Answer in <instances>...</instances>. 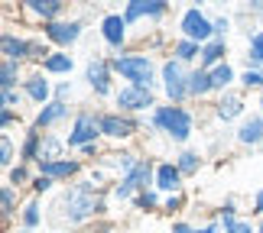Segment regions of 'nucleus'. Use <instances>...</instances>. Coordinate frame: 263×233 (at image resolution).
Wrapping results in <instances>:
<instances>
[{"label": "nucleus", "instance_id": "nucleus-1", "mask_svg": "<svg viewBox=\"0 0 263 233\" xmlns=\"http://www.w3.org/2000/svg\"><path fill=\"white\" fill-rule=\"evenodd\" d=\"M98 214H104V198L98 195V185H91V181H75L72 188L62 191L55 204V220L68 227H78Z\"/></svg>", "mask_w": 263, "mask_h": 233}, {"label": "nucleus", "instance_id": "nucleus-2", "mask_svg": "<svg viewBox=\"0 0 263 233\" xmlns=\"http://www.w3.org/2000/svg\"><path fill=\"white\" fill-rule=\"evenodd\" d=\"M110 68L134 88H149L153 91V84H156V65H153L149 55H140V52L137 55H114L110 58Z\"/></svg>", "mask_w": 263, "mask_h": 233}, {"label": "nucleus", "instance_id": "nucleus-3", "mask_svg": "<svg viewBox=\"0 0 263 233\" xmlns=\"http://www.w3.org/2000/svg\"><path fill=\"white\" fill-rule=\"evenodd\" d=\"M159 133H166L169 139H176V143H185V139L192 136V130H195V117L189 114L185 107H156L153 110V120H149Z\"/></svg>", "mask_w": 263, "mask_h": 233}, {"label": "nucleus", "instance_id": "nucleus-4", "mask_svg": "<svg viewBox=\"0 0 263 233\" xmlns=\"http://www.w3.org/2000/svg\"><path fill=\"white\" fill-rule=\"evenodd\" d=\"M159 72H163V91H166L169 104L179 107L185 97H192V72H189V65H182L179 58H166Z\"/></svg>", "mask_w": 263, "mask_h": 233}, {"label": "nucleus", "instance_id": "nucleus-5", "mask_svg": "<svg viewBox=\"0 0 263 233\" xmlns=\"http://www.w3.org/2000/svg\"><path fill=\"white\" fill-rule=\"evenodd\" d=\"M153 178H156V168H153V162L149 159H140V165L134 172H127L124 178L114 185V195L117 201H134L137 195H143V191H149V185H153Z\"/></svg>", "mask_w": 263, "mask_h": 233}, {"label": "nucleus", "instance_id": "nucleus-6", "mask_svg": "<svg viewBox=\"0 0 263 233\" xmlns=\"http://www.w3.org/2000/svg\"><path fill=\"white\" fill-rule=\"evenodd\" d=\"M179 29H182V39H192V43H198V46H208L211 39H215V19L198 7H189L185 13H182Z\"/></svg>", "mask_w": 263, "mask_h": 233}, {"label": "nucleus", "instance_id": "nucleus-7", "mask_svg": "<svg viewBox=\"0 0 263 233\" xmlns=\"http://www.w3.org/2000/svg\"><path fill=\"white\" fill-rule=\"evenodd\" d=\"M98 136H101V117L85 110V114L75 117V123L65 136V146L68 149H88V146H98Z\"/></svg>", "mask_w": 263, "mask_h": 233}, {"label": "nucleus", "instance_id": "nucleus-8", "mask_svg": "<svg viewBox=\"0 0 263 233\" xmlns=\"http://www.w3.org/2000/svg\"><path fill=\"white\" fill-rule=\"evenodd\" d=\"M114 104L124 110V114H140V110H146V107L156 110V97H153V91H149V88L124 84V88L114 94Z\"/></svg>", "mask_w": 263, "mask_h": 233}, {"label": "nucleus", "instance_id": "nucleus-9", "mask_svg": "<svg viewBox=\"0 0 263 233\" xmlns=\"http://www.w3.org/2000/svg\"><path fill=\"white\" fill-rule=\"evenodd\" d=\"M82 19H55V23H46L43 26V36L49 39V43H55V46H75L78 39H82Z\"/></svg>", "mask_w": 263, "mask_h": 233}, {"label": "nucleus", "instance_id": "nucleus-10", "mask_svg": "<svg viewBox=\"0 0 263 233\" xmlns=\"http://www.w3.org/2000/svg\"><path fill=\"white\" fill-rule=\"evenodd\" d=\"M110 75H114V68H110L107 58H91L85 65V78H88V88L95 91L98 97H107L110 94Z\"/></svg>", "mask_w": 263, "mask_h": 233}, {"label": "nucleus", "instance_id": "nucleus-11", "mask_svg": "<svg viewBox=\"0 0 263 233\" xmlns=\"http://www.w3.org/2000/svg\"><path fill=\"white\" fill-rule=\"evenodd\" d=\"M0 52H4V62H23V58H39L36 52V43H29L23 36H13V33H4L0 36Z\"/></svg>", "mask_w": 263, "mask_h": 233}, {"label": "nucleus", "instance_id": "nucleus-12", "mask_svg": "<svg viewBox=\"0 0 263 233\" xmlns=\"http://www.w3.org/2000/svg\"><path fill=\"white\" fill-rule=\"evenodd\" d=\"M137 133V120L124 114H101V136L107 139H130Z\"/></svg>", "mask_w": 263, "mask_h": 233}, {"label": "nucleus", "instance_id": "nucleus-13", "mask_svg": "<svg viewBox=\"0 0 263 233\" xmlns=\"http://www.w3.org/2000/svg\"><path fill=\"white\" fill-rule=\"evenodd\" d=\"M169 10L166 0H130V4L124 7V19L127 23H137V19H159Z\"/></svg>", "mask_w": 263, "mask_h": 233}, {"label": "nucleus", "instance_id": "nucleus-14", "mask_svg": "<svg viewBox=\"0 0 263 233\" xmlns=\"http://www.w3.org/2000/svg\"><path fill=\"white\" fill-rule=\"evenodd\" d=\"M127 19L120 16V13H107L104 19H101V39L110 46V49H124V43H127Z\"/></svg>", "mask_w": 263, "mask_h": 233}, {"label": "nucleus", "instance_id": "nucleus-15", "mask_svg": "<svg viewBox=\"0 0 263 233\" xmlns=\"http://www.w3.org/2000/svg\"><path fill=\"white\" fill-rule=\"evenodd\" d=\"M153 188L156 191H166V195H179V191H182V172H179L176 162H159Z\"/></svg>", "mask_w": 263, "mask_h": 233}, {"label": "nucleus", "instance_id": "nucleus-16", "mask_svg": "<svg viewBox=\"0 0 263 233\" xmlns=\"http://www.w3.org/2000/svg\"><path fill=\"white\" fill-rule=\"evenodd\" d=\"M82 172V162L78 159H55V162H39V175L52 178V181H62V178H72Z\"/></svg>", "mask_w": 263, "mask_h": 233}, {"label": "nucleus", "instance_id": "nucleus-17", "mask_svg": "<svg viewBox=\"0 0 263 233\" xmlns=\"http://www.w3.org/2000/svg\"><path fill=\"white\" fill-rule=\"evenodd\" d=\"M23 94L29 97V100H36V104H49V97H52V84L46 81V75L43 72H36V75H29V78H23Z\"/></svg>", "mask_w": 263, "mask_h": 233}, {"label": "nucleus", "instance_id": "nucleus-18", "mask_svg": "<svg viewBox=\"0 0 263 233\" xmlns=\"http://www.w3.org/2000/svg\"><path fill=\"white\" fill-rule=\"evenodd\" d=\"M65 117H68V104H65V100H49L46 107H39L33 126L36 130H46V126H55L59 120H65Z\"/></svg>", "mask_w": 263, "mask_h": 233}, {"label": "nucleus", "instance_id": "nucleus-19", "mask_svg": "<svg viewBox=\"0 0 263 233\" xmlns=\"http://www.w3.org/2000/svg\"><path fill=\"white\" fill-rule=\"evenodd\" d=\"M215 114H218V120H237L240 114H244V97L237 94V91H224L221 94V100L215 104Z\"/></svg>", "mask_w": 263, "mask_h": 233}, {"label": "nucleus", "instance_id": "nucleus-20", "mask_svg": "<svg viewBox=\"0 0 263 233\" xmlns=\"http://www.w3.org/2000/svg\"><path fill=\"white\" fill-rule=\"evenodd\" d=\"M237 143H244V146H260L263 143V117L260 114L244 117V123L237 126Z\"/></svg>", "mask_w": 263, "mask_h": 233}, {"label": "nucleus", "instance_id": "nucleus-21", "mask_svg": "<svg viewBox=\"0 0 263 233\" xmlns=\"http://www.w3.org/2000/svg\"><path fill=\"white\" fill-rule=\"evenodd\" d=\"M62 7H65L62 0H26V10L33 16L43 19V26L46 23H55V19L62 16Z\"/></svg>", "mask_w": 263, "mask_h": 233}, {"label": "nucleus", "instance_id": "nucleus-22", "mask_svg": "<svg viewBox=\"0 0 263 233\" xmlns=\"http://www.w3.org/2000/svg\"><path fill=\"white\" fill-rule=\"evenodd\" d=\"M224 55H228V43L224 39H211L208 46H201V68H205V72H211V68H218L221 62H224Z\"/></svg>", "mask_w": 263, "mask_h": 233}, {"label": "nucleus", "instance_id": "nucleus-23", "mask_svg": "<svg viewBox=\"0 0 263 233\" xmlns=\"http://www.w3.org/2000/svg\"><path fill=\"white\" fill-rule=\"evenodd\" d=\"M75 68V58L65 52V49H59V52H49L43 58V72L46 75H68Z\"/></svg>", "mask_w": 263, "mask_h": 233}, {"label": "nucleus", "instance_id": "nucleus-24", "mask_svg": "<svg viewBox=\"0 0 263 233\" xmlns=\"http://www.w3.org/2000/svg\"><path fill=\"white\" fill-rule=\"evenodd\" d=\"M39 149H43V133L33 126L23 139V149H20V159H23V165H29V162H39Z\"/></svg>", "mask_w": 263, "mask_h": 233}, {"label": "nucleus", "instance_id": "nucleus-25", "mask_svg": "<svg viewBox=\"0 0 263 233\" xmlns=\"http://www.w3.org/2000/svg\"><path fill=\"white\" fill-rule=\"evenodd\" d=\"M211 88H215V91H221V94H224V91H231V84H234V68H231L228 62H221L218 68H211Z\"/></svg>", "mask_w": 263, "mask_h": 233}, {"label": "nucleus", "instance_id": "nucleus-26", "mask_svg": "<svg viewBox=\"0 0 263 233\" xmlns=\"http://www.w3.org/2000/svg\"><path fill=\"white\" fill-rule=\"evenodd\" d=\"M62 149H65V139H59V136H43L39 162H55V159H65V156H62ZM39 162H36V165H39Z\"/></svg>", "mask_w": 263, "mask_h": 233}, {"label": "nucleus", "instance_id": "nucleus-27", "mask_svg": "<svg viewBox=\"0 0 263 233\" xmlns=\"http://www.w3.org/2000/svg\"><path fill=\"white\" fill-rule=\"evenodd\" d=\"M173 58H179L182 65H189V62H195V58H201V46L192 43V39H179L173 46Z\"/></svg>", "mask_w": 263, "mask_h": 233}, {"label": "nucleus", "instance_id": "nucleus-28", "mask_svg": "<svg viewBox=\"0 0 263 233\" xmlns=\"http://www.w3.org/2000/svg\"><path fill=\"white\" fill-rule=\"evenodd\" d=\"M247 68H257V72H263V29H257V33H250Z\"/></svg>", "mask_w": 263, "mask_h": 233}, {"label": "nucleus", "instance_id": "nucleus-29", "mask_svg": "<svg viewBox=\"0 0 263 233\" xmlns=\"http://www.w3.org/2000/svg\"><path fill=\"white\" fill-rule=\"evenodd\" d=\"M20 224H23L26 230H33V227L43 224V210H39V201L36 198H29L26 204H23V210H20Z\"/></svg>", "mask_w": 263, "mask_h": 233}, {"label": "nucleus", "instance_id": "nucleus-30", "mask_svg": "<svg viewBox=\"0 0 263 233\" xmlns=\"http://www.w3.org/2000/svg\"><path fill=\"white\" fill-rule=\"evenodd\" d=\"M211 75L205 72V68H195L192 72V97H205V94H211Z\"/></svg>", "mask_w": 263, "mask_h": 233}, {"label": "nucleus", "instance_id": "nucleus-31", "mask_svg": "<svg viewBox=\"0 0 263 233\" xmlns=\"http://www.w3.org/2000/svg\"><path fill=\"white\" fill-rule=\"evenodd\" d=\"M176 165H179L182 175H195V172L201 168V156H198V153H192V149H182L179 159H176Z\"/></svg>", "mask_w": 263, "mask_h": 233}, {"label": "nucleus", "instance_id": "nucleus-32", "mask_svg": "<svg viewBox=\"0 0 263 233\" xmlns=\"http://www.w3.org/2000/svg\"><path fill=\"white\" fill-rule=\"evenodd\" d=\"M16 81H20V62H4V65H0V88L13 91ZM20 84H23V81H20Z\"/></svg>", "mask_w": 263, "mask_h": 233}, {"label": "nucleus", "instance_id": "nucleus-33", "mask_svg": "<svg viewBox=\"0 0 263 233\" xmlns=\"http://www.w3.org/2000/svg\"><path fill=\"white\" fill-rule=\"evenodd\" d=\"M0 214L4 217H13L16 214V191H13V185H4V191H0Z\"/></svg>", "mask_w": 263, "mask_h": 233}, {"label": "nucleus", "instance_id": "nucleus-34", "mask_svg": "<svg viewBox=\"0 0 263 233\" xmlns=\"http://www.w3.org/2000/svg\"><path fill=\"white\" fill-rule=\"evenodd\" d=\"M0 165H4L7 172L13 168V139H10L7 133L0 136Z\"/></svg>", "mask_w": 263, "mask_h": 233}, {"label": "nucleus", "instance_id": "nucleus-35", "mask_svg": "<svg viewBox=\"0 0 263 233\" xmlns=\"http://www.w3.org/2000/svg\"><path fill=\"white\" fill-rule=\"evenodd\" d=\"M29 181V168L26 165H13L7 172V185H13V188H20V185H26Z\"/></svg>", "mask_w": 263, "mask_h": 233}, {"label": "nucleus", "instance_id": "nucleus-36", "mask_svg": "<svg viewBox=\"0 0 263 233\" xmlns=\"http://www.w3.org/2000/svg\"><path fill=\"white\" fill-rule=\"evenodd\" d=\"M134 204H137L140 210H153V207L159 204V195H156V188H149V191H143V195H137V198H134Z\"/></svg>", "mask_w": 263, "mask_h": 233}, {"label": "nucleus", "instance_id": "nucleus-37", "mask_svg": "<svg viewBox=\"0 0 263 233\" xmlns=\"http://www.w3.org/2000/svg\"><path fill=\"white\" fill-rule=\"evenodd\" d=\"M23 97H26V94H23V91H16V88H13V91H4V110L20 107V104H23Z\"/></svg>", "mask_w": 263, "mask_h": 233}, {"label": "nucleus", "instance_id": "nucleus-38", "mask_svg": "<svg viewBox=\"0 0 263 233\" xmlns=\"http://www.w3.org/2000/svg\"><path fill=\"white\" fill-rule=\"evenodd\" d=\"M52 185H55L52 178H46V175H36V178H33V195H36V198H39V195H46V191H52Z\"/></svg>", "mask_w": 263, "mask_h": 233}, {"label": "nucleus", "instance_id": "nucleus-39", "mask_svg": "<svg viewBox=\"0 0 263 233\" xmlns=\"http://www.w3.org/2000/svg\"><path fill=\"white\" fill-rule=\"evenodd\" d=\"M215 19V39H224L231 33V16H211Z\"/></svg>", "mask_w": 263, "mask_h": 233}, {"label": "nucleus", "instance_id": "nucleus-40", "mask_svg": "<svg viewBox=\"0 0 263 233\" xmlns=\"http://www.w3.org/2000/svg\"><path fill=\"white\" fill-rule=\"evenodd\" d=\"M224 233H257V227H250L247 220H237V224L231 227V230H224Z\"/></svg>", "mask_w": 263, "mask_h": 233}, {"label": "nucleus", "instance_id": "nucleus-41", "mask_svg": "<svg viewBox=\"0 0 263 233\" xmlns=\"http://www.w3.org/2000/svg\"><path fill=\"white\" fill-rule=\"evenodd\" d=\"M163 207H166V210H179V207H182V198H179V195H169Z\"/></svg>", "mask_w": 263, "mask_h": 233}, {"label": "nucleus", "instance_id": "nucleus-42", "mask_svg": "<svg viewBox=\"0 0 263 233\" xmlns=\"http://www.w3.org/2000/svg\"><path fill=\"white\" fill-rule=\"evenodd\" d=\"M72 94V84H68V81H62V84L55 88V100H62V97H68Z\"/></svg>", "mask_w": 263, "mask_h": 233}, {"label": "nucleus", "instance_id": "nucleus-43", "mask_svg": "<svg viewBox=\"0 0 263 233\" xmlns=\"http://www.w3.org/2000/svg\"><path fill=\"white\" fill-rule=\"evenodd\" d=\"M13 120H16V114H13V110H4V114H0V126H10V123H13Z\"/></svg>", "mask_w": 263, "mask_h": 233}, {"label": "nucleus", "instance_id": "nucleus-44", "mask_svg": "<svg viewBox=\"0 0 263 233\" xmlns=\"http://www.w3.org/2000/svg\"><path fill=\"white\" fill-rule=\"evenodd\" d=\"M173 233H195V227H189L185 220H179V224H173Z\"/></svg>", "mask_w": 263, "mask_h": 233}, {"label": "nucleus", "instance_id": "nucleus-45", "mask_svg": "<svg viewBox=\"0 0 263 233\" xmlns=\"http://www.w3.org/2000/svg\"><path fill=\"white\" fill-rule=\"evenodd\" d=\"M254 210H257V214L263 217V188L257 191V198H254Z\"/></svg>", "mask_w": 263, "mask_h": 233}, {"label": "nucleus", "instance_id": "nucleus-46", "mask_svg": "<svg viewBox=\"0 0 263 233\" xmlns=\"http://www.w3.org/2000/svg\"><path fill=\"white\" fill-rule=\"evenodd\" d=\"M195 233H221V224H208V227H198Z\"/></svg>", "mask_w": 263, "mask_h": 233}, {"label": "nucleus", "instance_id": "nucleus-47", "mask_svg": "<svg viewBox=\"0 0 263 233\" xmlns=\"http://www.w3.org/2000/svg\"><path fill=\"white\" fill-rule=\"evenodd\" d=\"M85 233H110V224H101V227H95V230H85Z\"/></svg>", "mask_w": 263, "mask_h": 233}, {"label": "nucleus", "instance_id": "nucleus-48", "mask_svg": "<svg viewBox=\"0 0 263 233\" xmlns=\"http://www.w3.org/2000/svg\"><path fill=\"white\" fill-rule=\"evenodd\" d=\"M257 233H263V220H260V227H257Z\"/></svg>", "mask_w": 263, "mask_h": 233}, {"label": "nucleus", "instance_id": "nucleus-49", "mask_svg": "<svg viewBox=\"0 0 263 233\" xmlns=\"http://www.w3.org/2000/svg\"><path fill=\"white\" fill-rule=\"evenodd\" d=\"M260 117H263V100H260Z\"/></svg>", "mask_w": 263, "mask_h": 233}]
</instances>
